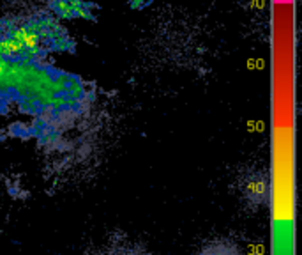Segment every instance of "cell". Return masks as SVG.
I'll list each match as a JSON object with an SVG mask.
<instances>
[{"instance_id": "cell-1", "label": "cell", "mask_w": 302, "mask_h": 255, "mask_svg": "<svg viewBox=\"0 0 302 255\" xmlns=\"http://www.w3.org/2000/svg\"><path fill=\"white\" fill-rule=\"evenodd\" d=\"M94 255H150L143 246L133 241H110Z\"/></svg>"}, {"instance_id": "cell-2", "label": "cell", "mask_w": 302, "mask_h": 255, "mask_svg": "<svg viewBox=\"0 0 302 255\" xmlns=\"http://www.w3.org/2000/svg\"><path fill=\"white\" fill-rule=\"evenodd\" d=\"M194 255H246L230 239H212L201 244Z\"/></svg>"}]
</instances>
